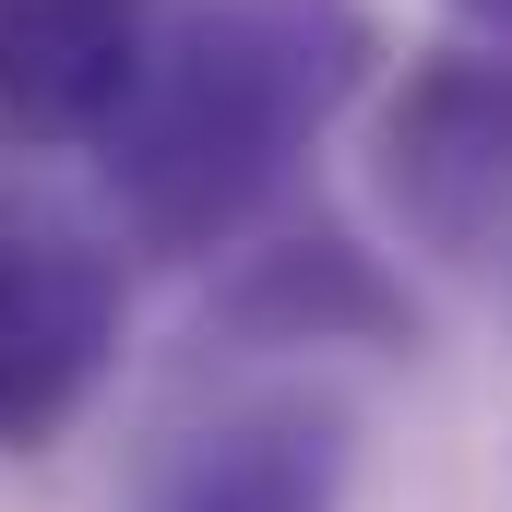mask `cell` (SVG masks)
<instances>
[{"label": "cell", "mask_w": 512, "mask_h": 512, "mask_svg": "<svg viewBox=\"0 0 512 512\" xmlns=\"http://www.w3.org/2000/svg\"><path fill=\"white\" fill-rule=\"evenodd\" d=\"M370 24L346 0H203L167 12L143 48V84L96 131L108 215L143 262H215L239 251L322 120L358 96Z\"/></svg>", "instance_id": "cell-1"}, {"label": "cell", "mask_w": 512, "mask_h": 512, "mask_svg": "<svg viewBox=\"0 0 512 512\" xmlns=\"http://www.w3.org/2000/svg\"><path fill=\"white\" fill-rule=\"evenodd\" d=\"M382 215L453 274L512 262V48H429L382 96Z\"/></svg>", "instance_id": "cell-2"}, {"label": "cell", "mask_w": 512, "mask_h": 512, "mask_svg": "<svg viewBox=\"0 0 512 512\" xmlns=\"http://www.w3.org/2000/svg\"><path fill=\"white\" fill-rule=\"evenodd\" d=\"M131 274L96 227L0 191V453H48L120 370Z\"/></svg>", "instance_id": "cell-3"}, {"label": "cell", "mask_w": 512, "mask_h": 512, "mask_svg": "<svg viewBox=\"0 0 512 512\" xmlns=\"http://www.w3.org/2000/svg\"><path fill=\"white\" fill-rule=\"evenodd\" d=\"M346 477H358V417L310 382H274L191 417L143 465L131 512H346Z\"/></svg>", "instance_id": "cell-4"}, {"label": "cell", "mask_w": 512, "mask_h": 512, "mask_svg": "<svg viewBox=\"0 0 512 512\" xmlns=\"http://www.w3.org/2000/svg\"><path fill=\"white\" fill-rule=\"evenodd\" d=\"M155 0H0V143L96 155L155 48Z\"/></svg>", "instance_id": "cell-5"}, {"label": "cell", "mask_w": 512, "mask_h": 512, "mask_svg": "<svg viewBox=\"0 0 512 512\" xmlns=\"http://www.w3.org/2000/svg\"><path fill=\"white\" fill-rule=\"evenodd\" d=\"M239 358H274V346H417V298L382 274V251H358L346 227H298L227 274L215 322Z\"/></svg>", "instance_id": "cell-6"}, {"label": "cell", "mask_w": 512, "mask_h": 512, "mask_svg": "<svg viewBox=\"0 0 512 512\" xmlns=\"http://www.w3.org/2000/svg\"><path fill=\"white\" fill-rule=\"evenodd\" d=\"M453 12H465V24H489V36L512 48V0H453Z\"/></svg>", "instance_id": "cell-7"}]
</instances>
